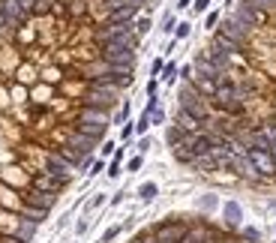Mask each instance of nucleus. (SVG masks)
I'll list each match as a JSON object with an SVG mask.
<instances>
[{
    "label": "nucleus",
    "instance_id": "1",
    "mask_svg": "<svg viewBox=\"0 0 276 243\" xmlns=\"http://www.w3.org/2000/svg\"><path fill=\"white\" fill-rule=\"evenodd\" d=\"M177 99H180V108H183V111H189V114H192V117H198L201 123L210 117V99H204V96L195 90V84H192V81H183V87H180Z\"/></svg>",
    "mask_w": 276,
    "mask_h": 243
},
{
    "label": "nucleus",
    "instance_id": "2",
    "mask_svg": "<svg viewBox=\"0 0 276 243\" xmlns=\"http://www.w3.org/2000/svg\"><path fill=\"white\" fill-rule=\"evenodd\" d=\"M186 231H189V219H180V216H168L150 228L156 243H180L186 237Z\"/></svg>",
    "mask_w": 276,
    "mask_h": 243
},
{
    "label": "nucleus",
    "instance_id": "3",
    "mask_svg": "<svg viewBox=\"0 0 276 243\" xmlns=\"http://www.w3.org/2000/svg\"><path fill=\"white\" fill-rule=\"evenodd\" d=\"M231 18H234L237 24H243V27H246V30L252 33L255 27H261V24L267 21V12H264V9H255V6H252L249 0H243L240 6H237V9L231 12Z\"/></svg>",
    "mask_w": 276,
    "mask_h": 243
},
{
    "label": "nucleus",
    "instance_id": "4",
    "mask_svg": "<svg viewBox=\"0 0 276 243\" xmlns=\"http://www.w3.org/2000/svg\"><path fill=\"white\" fill-rule=\"evenodd\" d=\"M246 156H249V162H252V168L258 171V177H273L276 174V159L270 150H255V147H249L246 150Z\"/></svg>",
    "mask_w": 276,
    "mask_h": 243
},
{
    "label": "nucleus",
    "instance_id": "5",
    "mask_svg": "<svg viewBox=\"0 0 276 243\" xmlns=\"http://www.w3.org/2000/svg\"><path fill=\"white\" fill-rule=\"evenodd\" d=\"M216 33H222L225 39L237 42V45H243V48H246V42H249V30H246L243 24H237L231 15H228L225 21H219V24H216Z\"/></svg>",
    "mask_w": 276,
    "mask_h": 243
},
{
    "label": "nucleus",
    "instance_id": "6",
    "mask_svg": "<svg viewBox=\"0 0 276 243\" xmlns=\"http://www.w3.org/2000/svg\"><path fill=\"white\" fill-rule=\"evenodd\" d=\"M21 204H27V207H39V210H51L54 207V195H48V192H39V189H27L24 195H21Z\"/></svg>",
    "mask_w": 276,
    "mask_h": 243
},
{
    "label": "nucleus",
    "instance_id": "7",
    "mask_svg": "<svg viewBox=\"0 0 276 243\" xmlns=\"http://www.w3.org/2000/svg\"><path fill=\"white\" fill-rule=\"evenodd\" d=\"M63 186H66L63 180H57L54 174H48V171H39L33 177V189H39V192H48V195H57Z\"/></svg>",
    "mask_w": 276,
    "mask_h": 243
},
{
    "label": "nucleus",
    "instance_id": "8",
    "mask_svg": "<svg viewBox=\"0 0 276 243\" xmlns=\"http://www.w3.org/2000/svg\"><path fill=\"white\" fill-rule=\"evenodd\" d=\"M222 222H225L231 231H237L243 225V207L237 201H225V204H222Z\"/></svg>",
    "mask_w": 276,
    "mask_h": 243
},
{
    "label": "nucleus",
    "instance_id": "9",
    "mask_svg": "<svg viewBox=\"0 0 276 243\" xmlns=\"http://www.w3.org/2000/svg\"><path fill=\"white\" fill-rule=\"evenodd\" d=\"M0 3H3V12H6V18L12 21V27H15V30H18V27H24V21L30 18V12H24L15 0H0Z\"/></svg>",
    "mask_w": 276,
    "mask_h": 243
},
{
    "label": "nucleus",
    "instance_id": "10",
    "mask_svg": "<svg viewBox=\"0 0 276 243\" xmlns=\"http://www.w3.org/2000/svg\"><path fill=\"white\" fill-rule=\"evenodd\" d=\"M192 70H195L198 78H213V81H219V78H222V72L216 70V63H213V60H207L204 54H198V57H195Z\"/></svg>",
    "mask_w": 276,
    "mask_h": 243
},
{
    "label": "nucleus",
    "instance_id": "11",
    "mask_svg": "<svg viewBox=\"0 0 276 243\" xmlns=\"http://www.w3.org/2000/svg\"><path fill=\"white\" fill-rule=\"evenodd\" d=\"M174 123H177L183 132H198V129H201V120H198V117H192V114H189V111H183V108H177Z\"/></svg>",
    "mask_w": 276,
    "mask_h": 243
},
{
    "label": "nucleus",
    "instance_id": "12",
    "mask_svg": "<svg viewBox=\"0 0 276 243\" xmlns=\"http://www.w3.org/2000/svg\"><path fill=\"white\" fill-rule=\"evenodd\" d=\"M78 120H84V123H108V111L105 108H93V105H84L81 114H78Z\"/></svg>",
    "mask_w": 276,
    "mask_h": 243
},
{
    "label": "nucleus",
    "instance_id": "13",
    "mask_svg": "<svg viewBox=\"0 0 276 243\" xmlns=\"http://www.w3.org/2000/svg\"><path fill=\"white\" fill-rule=\"evenodd\" d=\"M105 126H108V123H84V120H78V123H75V132H81V135H87V138L99 141L105 135Z\"/></svg>",
    "mask_w": 276,
    "mask_h": 243
},
{
    "label": "nucleus",
    "instance_id": "14",
    "mask_svg": "<svg viewBox=\"0 0 276 243\" xmlns=\"http://www.w3.org/2000/svg\"><path fill=\"white\" fill-rule=\"evenodd\" d=\"M210 45H213V48H219V51H225V54H240V51H243V45L231 42V39H225L222 33L213 36V42H210Z\"/></svg>",
    "mask_w": 276,
    "mask_h": 243
},
{
    "label": "nucleus",
    "instance_id": "15",
    "mask_svg": "<svg viewBox=\"0 0 276 243\" xmlns=\"http://www.w3.org/2000/svg\"><path fill=\"white\" fill-rule=\"evenodd\" d=\"M192 84H195V90H198L204 99H213V93H216V84H219V81H213V78H198V75H195V78H192Z\"/></svg>",
    "mask_w": 276,
    "mask_h": 243
},
{
    "label": "nucleus",
    "instance_id": "16",
    "mask_svg": "<svg viewBox=\"0 0 276 243\" xmlns=\"http://www.w3.org/2000/svg\"><path fill=\"white\" fill-rule=\"evenodd\" d=\"M36 234V222H27V219H18V228H15V237L24 243H30Z\"/></svg>",
    "mask_w": 276,
    "mask_h": 243
},
{
    "label": "nucleus",
    "instance_id": "17",
    "mask_svg": "<svg viewBox=\"0 0 276 243\" xmlns=\"http://www.w3.org/2000/svg\"><path fill=\"white\" fill-rule=\"evenodd\" d=\"M171 150H174V159H177V162H183V165H192V162H195V153H192L183 141H180L177 147H171Z\"/></svg>",
    "mask_w": 276,
    "mask_h": 243
},
{
    "label": "nucleus",
    "instance_id": "18",
    "mask_svg": "<svg viewBox=\"0 0 276 243\" xmlns=\"http://www.w3.org/2000/svg\"><path fill=\"white\" fill-rule=\"evenodd\" d=\"M48 216V210H39V207H27V204H21V219H27V222H42Z\"/></svg>",
    "mask_w": 276,
    "mask_h": 243
},
{
    "label": "nucleus",
    "instance_id": "19",
    "mask_svg": "<svg viewBox=\"0 0 276 243\" xmlns=\"http://www.w3.org/2000/svg\"><path fill=\"white\" fill-rule=\"evenodd\" d=\"M156 195H159V186H156V183H141V186H138V198H141L144 204H150Z\"/></svg>",
    "mask_w": 276,
    "mask_h": 243
},
{
    "label": "nucleus",
    "instance_id": "20",
    "mask_svg": "<svg viewBox=\"0 0 276 243\" xmlns=\"http://www.w3.org/2000/svg\"><path fill=\"white\" fill-rule=\"evenodd\" d=\"M186 135H189V132H183V129H180L177 123L165 129V141H168V147H177V144H180V141L186 138Z\"/></svg>",
    "mask_w": 276,
    "mask_h": 243
},
{
    "label": "nucleus",
    "instance_id": "21",
    "mask_svg": "<svg viewBox=\"0 0 276 243\" xmlns=\"http://www.w3.org/2000/svg\"><path fill=\"white\" fill-rule=\"evenodd\" d=\"M240 231V243H261V231L258 228H237Z\"/></svg>",
    "mask_w": 276,
    "mask_h": 243
},
{
    "label": "nucleus",
    "instance_id": "22",
    "mask_svg": "<svg viewBox=\"0 0 276 243\" xmlns=\"http://www.w3.org/2000/svg\"><path fill=\"white\" fill-rule=\"evenodd\" d=\"M159 78H162L165 84H171L174 78H177V66H174V63H165V66H162V72H159Z\"/></svg>",
    "mask_w": 276,
    "mask_h": 243
},
{
    "label": "nucleus",
    "instance_id": "23",
    "mask_svg": "<svg viewBox=\"0 0 276 243\" xmlns=\"http://www.w3.org/2000/svg\"><path fill=\"white\" fill-rule=\"evenodd\" d=\"M120 231H123V225H111V228H108V231L102 234V240H99V243H111V240H117V237H120Z\"/></svg>",
    "mask_w": 276,
    "mask_h": 243
},
{
    "label": "nucleus",
    "instance_id": "24",
    "mask_svg": "<svg viewBox=\"0 0 276 243\" xmlns=\"http://www.w3.org/2000/svg\"><path fill=\"white\" fill-rule=\"evenodd\" d=\"M132 30H135V36H144L150 30V18H138L135 24H132Z\"/></svg>",
    "mask_w": 276,
    "mask_h": 243
},
{
    "label": "nucleus",
    "instance_id": "25",
    "mask_svg": "<svg viewBox=\"0 0 276 243\" xmlns=\"http://www.w3.org/2000/svg\"><path fill=\"white\" fill-rule=\"evenodd\" d=\"M147 129H150V114H141V117H138V123H135V132H138V135H144Z\"/></svg>",
    "mask_w": 276,
    "mask_h": 243
},
{
    "label": "nucleus",
    "instance_id": "26",
    "mask_svg": "<svg viewBox=\"0 0 276 243\" xmlns=\"http://www.w3.org/2000/svg\"><path fill=\"white\" fill-rule=\"evenodd\" d=\"M189 30H192V24H186V21H180V24L174 27V36H177V39H186V36H189Z\"/></svg>",
    "mask_w": 276,
    "mask_h": 243
},
{
    "label": "nucleus",
    "instance_id": "27",
    "mask_svg": "<svg viewBox=\"0 0 276 243\" xmlns=\"http://www.w3.org/2000/svg\"><path fill=\"white\" fill-rule=\"evenodd\" d=\"M6 30H15V27H12V21L6 18V12H3V3H0V33H6Z\"/></svg>",
    "mask_w": 276,
    "mask_h": 243
},
{
    "label": "nucleus",
    "instance_id": "28",
    "mask_svg": "<svg viewBox=\"0 0 276 243\" xmlns=\"http://www.w3.org/2000/svg\"><path fill=\"white\" fill-rule=\"evenodd\" d=\"M198 204H201V207H204V210H213V207H216V204H219V201H216V195H204V198H201Z\"/></svg>",
    "mask_w": 276,
    "mask_h": 243
},
{
    "label": "nucleus",
    "instance_id": "29",
    "mask_svg": "<svg viewBox=\"0 0 276 243\" xmlns=\"http://www.w3.org/2000/svg\"><path fill=\"white\" fill-rule=\"evenodd\" d=\"M132 135H135V126H132V123H126V126L120 129V138H123V141H129Z\"/></svg>",
    "mask_w": 276,
    "mask_h": 243
},
{
    "label": "nucleus",
    "instance_id": "30",
    "mask_svg": "<svg viewBox=\"0 0 276 243\" xmlns=\"http://www.w3.org/2000/svg\"><path fill=\"white\" fill-rule=\"evenodd\" d=\"M15 3H18V6H21L24 12H30V15H33V9H36V0H15Z\"/></svg>",
    "mask_w": 276,
    "mask_h": 243
},
{
    "label": "nucleus",
    "instance_id": "31",
    "mask_svg": "<svg viewBox=\"0 0 276 243\" xmlns=\"http://www.w3.org/2000/svg\"><path fill=\"white\" fill-rule=\"evenodd\" d=\"M141 162H144L141 156H132V159L126 162V171H138V168H141Z\"/></svg>",
    "mask_w": 276,
    "mask_h": 243
},
{
    "label": "nucleus",
    "instance_id": "32",
    "mask_svg": "<svg viewBox=\"0 0 276 243\" xmlns=\"http://www.w3.org/2000/svg\"><path fill=\"white\" fill-rule=\"evenodd\" d=\"M156 90H159V81H156V78H150V81H147V96L153 99V96H156Z\"/></svg>",
    "mask_w": 276,
    "mask_h": 243
},
{
    "label": "nucleus",
    "instance_id": "33",
    "mask_svg": "<svg viewBox=\"0 0 276 243\" xmlns=\"http://www.w3.org/2000/svg\"><path fill=\"white\" fill-rule=\"evenodd\" d=\"M174 27H177V24H174V15H165V21H162V30H165V33H174Z\"/></svg>",
    "mask_w": 276,
    "mask_h": 243
},
{
    "label": "nucleus",
    "instance_id": "34",
    "mask_svg": "<svg viewBox=\"0 0 276 243\" xmlns=\"http://www.w3.org/2000/svg\"><path fill=\"white\" fill-rule=\"evenodd\" d=\"M105 204V192H96L93 198H90V207H102Z\"/></svg>",
    "mask_w": 276,
    "mask_h": 243
},
{
    "label": "nucleus",
    "instance_id": "35",
    "mask_svg": "<svg viewBox=\"0 0 276 243\" xmlns=\"http://www.w3.org/2000/svg\"><path fill=\"white\" fill-rule=\"evenodd\" d=\"M204 24L210 27V30H213V27L219 24V12H210V15H207V21H204Z\"/></svg>",
    "mask_w": 276,
    "mask_h": 243
},
{
    "label": "nucleus",
    "instance_id": "36",
    "mask_svg": "<svg viewBox=\"0 0 276 243\" xmlns=\"http://www.w3.org/2000/svg\"><path fill=\"white\" fill-rule=\"evenodd\" d=\"M162 120H165V114H162V111H159V108H156V111H153V114H150V123H162Z\"/></svg>",
    "mask_w": 276,
    "mask_h": 243
},
{
    "label": "nucleus",
    "instance_id": "37",
    "mask_svg": "<svg viewBox=\"0 0 276 243\" xmlns=\"http://www.w3.org/2000/svg\"><path fill=\"white\" fill-rule=\"evenodd\" d=\"M84 231H87V219H78L75 222V234H84Z\"/></svg>",
    "mask_w": 276,
    "mask_h": 243
},
{
    "label": "nucleus",
    "instance_id": "38",
    "mask_svg": "<svg viewBox=\"0 0 276 243\" xmlns=\"http://www.w3.org/2000/svg\"><path fill=\"white\" fill-rule=\"evenodd\" d=\"M207 6H210V0H195V12H204Z\"/></svg>",
    "mask_w": 276,
    "mask_h": 243
},
{
    "label": "nucleus",
    "instance_id": "39",
    "mask_svg": "<svg viewBox=\"0 0 276 243\" xmlns=\"http://www.w3.org/2000/svg\"><path fill=\"white\" fill-rule=\"evenodd\" d=\"M162 66H165L162 60H153V66H150V72H153V75H159V72H162Z\"/></svg>",
    "mask_w": 276,
    "mask_h": 243
},
{
    "label": "nucleus",
    "instance_id": "40",
    "mask_svg": "<svg viewBox=\"0 0 276 243\" xmlns=\"http://www.w3.org/2000/svg\"><path fill=\"white\" fill-rule=\"evenodd\" d=\"M147 147H150V138H141V141H138V150H141V153H144Z\"/></svg>",
    "mask_w": 276,
    "mask_h": 243
},
{
    "label": "nucleus",
    "instance_id": "41",
    "mask_svg": "<svg viewBox=\"0 0 276 243\" xmlns=\"http://www.w3.org/2000/svg\"><path fill=\"white\" fill-rule=\"evenodd\" d=\"M102 168H105V165H102V162H99V159H96V162H93V168H90V174H99V171H102Z\"/></svg>",
    "mask_w": 276,
    "mask_h": 243
},
{
    "label": "nucleus",
    "instance_id": "42",
    "mask_svg": "<svg viewBox=\"0 0 276 243\" xmlns=\"http://www.w3.org/2000/svg\"><path fill=\"white\" fill-rule=\"evenodd\" d=\"M177 6H180V9H186V6H192V0H180Z\"/></svg>",
    "mask_w": 276,
    "mask_h": 243
},
{
    "label": "nucleus",
    "instance_id": "43",
    "mask_svg": "<svg viewBox=\"0 0 276 243\" xmlns=\"http://www.w3.org/2000/svg\"><path fill=\"white\" fill-rule=\"evenodd\" d=\"M180 243H198V240H192V237H189V234H186V237H183V240Z\"/></svg>",
    "mask_w": 276,
    "mask_h": 243
},
{
    "label": "nucleus",
    "instance_id": "44",
    "mask_svg": "<svg viewBox=\"0 0 276 243\" xmlns=\"http://www.w3.org/2000/svg\"><path fill=\"white\" fill-rule=\"evenodd\" d=\"M135 3H144V0H135Z\"/></svg>",
    "mask_w": 276,
    "mask_h": 243
},
{
    "label": "nucleus",
    "instance_id": "45",
    "mask_svg": "<svg viewBox=\"0 0 276 243\" xmlns=\"http://www.w3.org/2000/svg\"><path fill=\"white\" fill-rule=\"evenodd\" d=\"M273 231H276V225H273Z\"/></svg>",
    "mask_w": 276,
    "mask_h": 243
}]
</instances>
